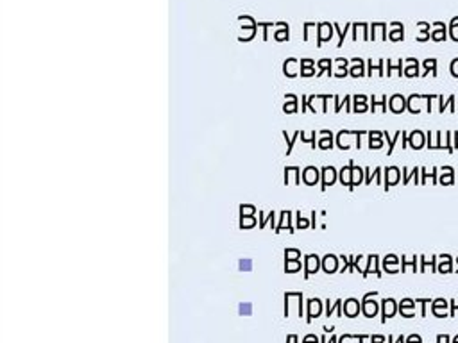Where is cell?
Returning a JSON list of instances; mask_svg holds the SVG:
<instances>
[{
  "label": "cell",
  "instance_id": "ffe728a7",
  "mask_svg": "<svg viewBox=\"0 0 458 343\" xmlns=\"http://www.w3.org/2000/svg\"><path fill=\"white\" fill-rule=\"evenodd\" d=\"M373 342L374 343H383L385 342V338H383V336H373Z\"/></svg>",
  "mask_w": 458,
  "mask_h": 343
},
{
  "label": "cell",
  "instance_id": "e0dca14e",
  "mask_svg": "<svg viewBox=\"0 0 458 343\" xmlns=\"http://www.w3.org/2000/svg\"><path fill=\"white\" fill-rule=\"evenodd\" d=\"M450 72H451V75H453V77L458 79V57H455V59L451 61V64H450Z\"/></svg>",
  "mask_w": 458,
  "mask_h": 343
},
{
  "label": "cell",
  "instance_id": "7a4b0ae2",
  "mask_svg": "<svg viewBox=\"0 0 458 343\" xmlns=\"http://www.w3.org/2000/svg\"><path fill=\"white\" fill-rule=\"evenodd\" d=\"M376 293H369V295H365L364 297V313H365V317H374L376 315V311H378V304L374 302V300H369L371 297H374Z\"/></svg>",
  "mask_w": 458,
  "mask_h": 343
},
{
  "label": "cell",
  "instance_id": "3957f363",
  "mask_svg": "<svg viewBox=\"0 0 458 343\" xmlns=\"http://www.w3.org/2000/svg\"><path fill=\"white\" fill-rule=\"evenodd\" d=\"M389 102H390V111L401 113V111H405V109H407V100H405V97H403V95H394V97H392Z\"/></svg>",
  "mask_w": 458,
  "mask_h": 343
},
{
  "label": "cell",
  "instance_id": "7c38bea8",
  "mask_svg": "<svg viewBox=\"0 0 458 343\" xmlns=\"http://www.w3.org/2000/svg\"><path fill=\"white\" fill-rule=\"evenodd\" d=\"M450 36L453 41H458V14L455 18H451L450 23Z\"/></svg>",
  "mask_w": 458,
  "mask_h": 343
},
{
  "label": "cell",
  "instance_id": "5bb4252c",
  "mask_svg": "<svg viewBox=\"0 0 458 343\" xmlns=\"http://www.w3.org/2000/svg\"><path fill=\"white\" fill-rule=\"evenodd\" d=\"M238 311H240V315H245V317H249V315L253 313V304H251V302H245V304H240Z\"/></svg>",
  "mask_w": 458,
  "mask_h": 343
},
{
  "label": "cell",
  "instance_id": "30bf717a",
  "mask_svg": "<svg viewBox=\"0 0 458 343\" xmlns=\"http://www.w3.org/2000/svg\"><path fill=\"white\" fill-rule=\"evenodd\" d=\"M399 173H401V172H399L396 167L387 168V186H385V188H390L392 184H396V182H398V180H399Z\"/></svg>",
  "mask_w": 458,
  "mask_h": 343
},
{
  "label": "cell",
  "instance_id": "ac0fdd59",
  "mask_svg": "<svg viewBox=\"0 0 458 343\" xmlns=\"http://www.w3.org/2000/svg\"><path fill=\"white\" fill-rule=\"evenodd\" d=\"M238 266H240V270L249 272V270H251V266H253V263H251V259H240Z\"/></svg>",
  "mask_w": 458,
  "mask_h": 343
},
{
  "label": "cell",
  "instance_id": "9a60e30c",
  "mask_svg": "<svg viewBox=\"0 0 458 343\" xmlns=\"http://www.w3.org/2000/svg\"><path fill=\"white\" fill-rule=\"evenodd\" d=\"M324 268H326V272H328V274H331V272L335 270V257H333V256H328V257H326Z\"/></svg>",
  "mask_w": 458,
  "mask_h": 343
},
{
  "label": "cell",
  "instance_id": "7402d4cb",
  "mask_svg": "<svg viewBox=\"0 0 458 343\" xmlns=\"http://www.w3.org/2000/svg\"><path fill=\"white\" fill-rule=\"evenodd\" d=\"M453 343H458V336H457V338H455V340H453Z\"/></svg>",
  "mask_w": 458,
  "mask_h": 343
},
{
  "label": "cell",
  "instance_id": "6da1fadb",
  "mask_svg": "<svg viewBox=\"0 0 458 343\" xmlns=\"http://www.w3.org/2000/svg\"><path fill=\"white\" fill-rule=\"evenodd\" d=\"M408 143H410L412 149L416 150H421L426 147V134L423 133V131H414V133L410 134V138H408Z\"/></svg>",
  "mask_w": 458,
  "mask_h": 343
},
{
  "label": "cell",
  "instance_id": "52a82bcc",
  "mask_svg": "<svg viewBox=\"0 0 458 343\" xmlns=\"http://www.w3.org/2000/svg\"><path fill=\"white\" fill-rule=\"evenodd\" d=\"M446 38H448L446 25L442 21H439V23H435V29H433V32H432V39L433 41H444Z\"/></svg>",
  "mask_w": 458,
  "mask_h": 343
},
{
  "label": "cell",
  "instance_id": "2e32d148",
  "mask_svg": "<svg viewBox=\"0 0 458 343\" xmlns=\"http://www.w3.org/2000/svg\"><path fill=\"white\" fill-rule=\"evenodd\" d=\"M441 99H442V97H441ZM448 106H451L455 109V97H453V95H451V97H448V100H442V102H441V109H439V111L444 113Z\"/></svg>",
  "mask_w": 458,
  "mask_h": 343
},
{
  "label": "cell",
  "instance_id": "8992f818",
  "mask_svg": "<svg viewBox=\"0 0 458 343\" xmlns=\"http://www.w3.org/2000/svg\"><path fill=\"white\" fill-rule=\"evenodd\" d=\"M321 300L319 299H310L308 300V322H312V318H317L321 315Z\"/></svg>",
  "mask_w": 458,
  "mask_h": 343
},
{
  "label": "cell",
  "instance_id": "d6986e66",
  "mask_svg": "<svg viewBox=\"0 0 458 343\" xmlns=\"http://www.w3.org/2000/svg\"><path fill=\"white\" fill-rule=\"evenodd\" d=\"M405 75H408V77H416V75H417V66H414V68H407Z\"/></svg>",
  "mask_w": 458,
  "mask_h": 343
},
{
  "label": "cell",
  "instance_id": "8fae6325",
  "mask_svg": "<svg viewBox=\"0 0 458 343\" xmlns=\"http://www.w3.org/2000/svg\"><path fill=\"white\" fill-rule=\"evenodd\" d=\"M444 257V261L441 263V266H439V272L441 274H448L450 270H453V261H451L450 256H442Z\"/></svg>",
  "mask_w": 458,
  "mask_h": 343
},
{
  "label": "cell",
  "instance_id": "44dd1931",
  "mask_svg": "<svg viewBox=\"0 0 458 343\" xmlns=\"http://www.w3.org/2000/svg\"><path fill=\"white\" fill-rule=\"evenodd\" d=\"M297 342V336L296 335H290L288 336V343H296Z\"/></svg>",
  "mask_w": 458,
  "mask_h": 343
},
{
  "label": "cell",
  "instance_id": "9c48e42d",
  "mask_svg": "<svg viewBox=\"0 0 458 343\" xmlns=\"http://www.w3.org/2000/svg\"><path fill=\"white\" fill-rule=\"evenodd\" d=\"M358 311H360L358 300H356V299H349V300H347V302H346V317H349V318L356 317V315H358Z\"/></svg>",
  "mask_w": 458,
  "mask_h": 343
},
{
  "label": "cell",
  "instance_id": "277c9868",
  "mask_svg": "<svg viewBox=\"0 0 458 343\" xmlns=\"http://www.w3.org/2000/svg\"><path fill=\"white\" fill-rule=\"evenodd\" d=\"M423 100H426V97H424V95H412L410 99L407 100L408 111L414 113V115H417V113L421 111V106H419V104L423 102Z\"/></svg>",
  "mask_w": 458,
  "mask_h": 343
},
{
  "label": "cell",
  "instance_id": "ba28073f",
  "mask_svg": "<svg viewBox=\"0 0 458 343\" xmlns=\"http://www.w3.org/2000/svg\"><path fill=\"white\" fill-rule=\"evenodd\" d=\"M394 313H396L394 299H385L383 300V322H387V318L394 317Z\"/></svg>",
  "mask_w": 458,
  "mask_h": 343
},
{
  "label": "cell",
  "instance_id": "5b68a950",
  "mask_svg": "<svg viewBox=\"0 0 458 343\" xmlns=\"http://www.w3.org/2000/svg\"><path fill=\"white\" fill-rule=\"evenodd\" d=\"M442 175L441 179H439V182L444 186H450L455 182V168L453 167H442Z\"/></svg>",
  "mask_w": 458,
  "mask_h": 343
},
{
  "label": "cell",
  "instance_id": "4fadbf2b",
  "mask_svg": "<svg viewBox=\"0 0 458 343\" xmlns=\"http://www.w3.org/2000/svg\"><path fill=\"white\" fill-rule=\"evenodd\" d=\"M315 270H317V257H315V256H308V268H306V277H308L310 274H313Z\"/></svg>",
  "mask_w": 458,
  "mask_h": 343
}]
</instances>
